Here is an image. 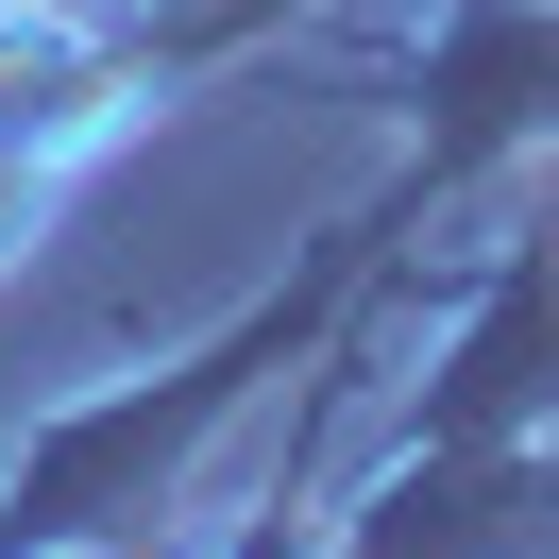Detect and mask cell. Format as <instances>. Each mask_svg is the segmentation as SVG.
<instances>
[{
    "instance_id": "obj_5",
    "label": "cell",
    "mask_w": 559,
    "mask_h": 559,
    "mask_svg": "<svg viewBox=\"0 0 559 559\" xmlns=\"http://www.w3.org/2000/svg\"><path fill=\"white\" fill-rule=\"evenodd\" d=\"M136 17V69H153V103H187V85H221L238 51H272L288 17H322V0H119Z\"/></svg>"
},
{
    "instance_id": "obj_2",
    "label": "cell",
    "mask_w": 559,
    "mask_h": 559,
    "mask_svg": "<svg viewBox=\"0 0 559 559\" xmlns=\"http://www.w3.org/2000/svg\"><path fill=\"white\" fill-rule=\"evenodd\" d=\"M373 85L424 119L407 187H424V221H441V204H475L509 153H559V0H441Z\"/></svg>"
},
{
    "instance_id": "obj_1",
    "label": "cell",
    "mask_w": 559,
    "mask_h": 559,
    "mask_svg": "<svg viewBox=\"0 0 559 559\" xmlns=\"http://www.w3.org/2000/svg\"><path fill=\"white\" fill-rule=\"evenodd\" d=\"M407 238H424V187L390 170L373 204H340L238 322H204L187 356L103 373V390H51V407L17 424V457H0V559H153L170 509H187V475L221 457V424H238L272 373H322V340L407 272Z\"/></svg>"
},
{
    "instance_id": "obj_4",
    "label": "cell",
    "mask_w": 559,
    "mask_h": 559,
    "mask_svg": "<svg viewBox=\"0 0 559 559\" xmlns=\"http://www.w3.org/2000/svg\"><path fill=\"white\" fill-rule=\"evenodd\" d=\"M136 119H153V69L119 0H0V170L85 187Z\"/></svg>"
},
{
    "instance_id": "obj_3",
    "label": "cell",
    "mask_w": 559,
    "mask_h": 559,
    "mask_svg": "<svg viewBox=\"0 0 559 559\" xmlns=\"http://www.w3.org/2000/svg\"><path fill=\"white\" fill-rule=\"evenodd\" d=\"M390 441H441V457L559 441V221H525V238L457 288V322H441V356H424V390H407Z\"/></svg>"
}]
</instances>
